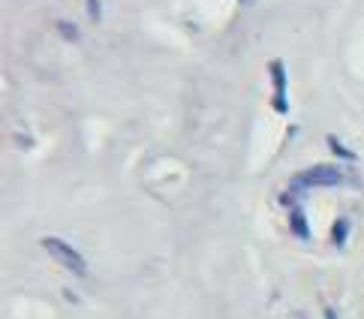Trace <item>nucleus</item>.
<instances>
[{
    "mask_svg": "<svg viewBox=\"0 0 364 319\" xmlns=\"http://www.w3.org/2000/svg\"><path fill=\"white\" fill-rule=\"evenodd\" d=\"M43 250H46L58 265L67 268V271L79 274V277L87 274V262H85V256H82V253L75 250L73 244H67L63 238H43Z\"/></svg>",
    "mask_w": 364,
    "mask_h": 319,
    "instance_id": "2",
    "label": "nucleus"
},
{
    "mask_svg": "<svg viewBox=\"0 0 364 319\" xmlns=\"http://www.w3.org/2000/svg\"><path fill=\"white\" fill-rule=\"evenodd\" d=\"M268 75H271V82H274V109L280 114H286L289 112V97H286V67H283V60H271Z\"/></svg>",
    "mask_w": 364,
    "mask_h": 319,
    "instance_id": "3",
    "label": "nucleus"
},
{
    "mask_svg": "<svg viewBox=\"0 0 364 319\" xmlns=\"http://www.w3.org/2000/svg\"><path fill=\"white\" fill-rule=\"evenodd\" d=\"M346 229H349V220H337L334 223V244L341 247L343 241H346Z\"/></svg>",
    "mask_w": 364,
    "mask_h": 319,
    "instance_id": "5",
    "label": "nucleus"
},
{
    "mask_svg": "<svg viewBox=\"0 0 364 319\" xmlns=\"http://www.w3.org/2000/svg\"><path fill=\"white\" fill-rule=\"evenodd\" d=\"M346 181L343 169H337V166H310V169L298 172L289 184V193L292 196H301L307 190H316V187H341Z\"/></svg>",
    "mask_w": 364,
    "mask_h": 319,
    "instance_id": "1",
    "label": "nucleus"
},
{
    "mask_svg": "<svg viewBox=\"0 0 364 319\" xmlns=\"http://www.w3.org/2000/svg\"><path fill=\"white\" fill-rule=\"evenodd\" d=\"M87 12H90V18L94 21H100V4L97 0H87Z\"/></svg>",
    "mask_w": 364,
    "mask_h": 319,
    "instance_id": "6",
    "label": "nucleus"
},
{
    "mask_svg": "<svg viewBox=\"0 0 364 319\" xmlns=\"http://www.w3.org/2000/svg\"><path fill=\"white\" fill-rule=\"evenodd\" d=\"M60 31H63V36H70V40H75V36H79V33H73V28H70V24H63V21H60Z\"/></svg>",
    "mask_w": 364,
    "mask_h": 319,
    "instance_id": "7",
    "label": "nucleus"
},
{
    "mask_svg": "<svg viewBox=\"0 0 364 319\" xmlns=\"http://www.w3.org/2000/svg\"><path fill=\"white\" fill-rule=\"evenodd\" d=\"M289 226H292V232L301 238V241L310 238V229H307V220H304V211L298 208V205H292V211H289Z\"/></svg>",
    "mask_w": 364,
    "mask_h": 319,
    "instance_id": "4",
    "label": "nucleus"
},
{
    "mask_svg": "<svg viewBox=\"0 0 364 319\" xmlns=\"http://www.w3.org/2000/svg\"><path fill=\"white\" fill-rule=\"evenodd\" d=\"M241 4H253V0H241Z\"/></svg>",
    "mask_w": 364,
    "mask_h": 319,
    "instance_id": "8",
    "label": "nucleus"
}]
</instances>
